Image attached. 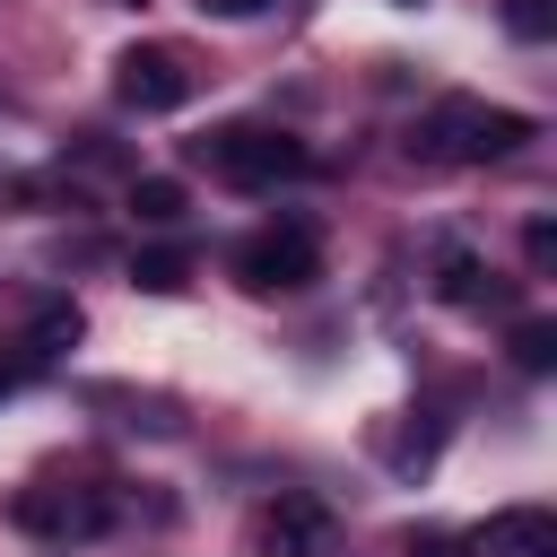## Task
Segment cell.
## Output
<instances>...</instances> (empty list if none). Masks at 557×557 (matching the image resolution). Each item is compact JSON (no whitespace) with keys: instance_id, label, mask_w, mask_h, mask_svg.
<instances>
[{"instance_id":"cell-1","label":"cell","mask_w":557,"mask_h":557,"mask_svg":"<svg viewBox=\"0 0 557 557\" xmlns=\"http://www.w3.org/2000/svg\"><path fill=\"white\" fill-rule=\"evenodd\" d=\"M522 139H531V113L487 104V96H444V104H426V122L409 131V157H426V165H496V157H513Z\"/></svg>"},{"instance_id":"cell-2","label":"cell","mask_w":557,"mask_h":557,"mask_svg":"<svg viewBox=\"0 0 557 557\" xmlns=\"http://www.w3.org/2000/svg\"><path fill=\"white\" fill-rule=\"evenodd\" d=\"M191 157L235 191H278V183L313 174V148L296 131H278V122H218L209 139H191Z\"/></svg>"},{"instance_id":"cell-3","label":"cell","mask_w":557,"mask_h":557,"mask_svg":"<svg viewBox=\"0 0 557 557\" xmlns=\"http://www.w3.org/2000/svg\"><path fill=\"white\" fill-rule=\"evenodd\" d=\"M113 96H122L131 113H183V104L200 96V70H191L183 44H131V52L113 61Z\"/></svg>"},{"instance_id":"cell-4","label":"cell","mask_w":557,"mask_h":557,"mask_svg":"<svg viewBox=\"0 0 557 557\" xmlns=\"http://www.w3.org/2000/svg\"><path fill=\"white\" fill-rule=\"evenodd\" d=\"M235 278H244L252 296H296V287H313V278H322L313 226H261V235H244V244H235Z\"/></svg>"},{"instance_id":"cell-5","label":"cell","mask_w":557,"mask_h":557,"mask_svg":"<svg viewBox=\"0 0 557 557\" xmlns=\"http://www.w3.org/2000/svg\"><path fill=\"white\" fill-rule=\"evenodd\" d=\"M252 548L261 557H339V513L305 487H278L261 513H252Z\"/></svg>"},{"instance_id":"cell-6","label":"cell","mask_w":557,"mask_h":557,"mask_svg":"<svg viewBox=\"0 0 557 557\" xmlns=\"http://www.w3.org/2000/svg\"><path fill=\"white\" fill-rule=\"evenodd\" d=\"M113 513H122L113 487H70V479L17 496V531H35V540H96V531H113Z\"/></svg>"},{"instance_id":"cell-7","label":"cell","mask_w":557,"mask_h":557,"mask_svg":"<svg viewBox=\"0 0 557 557\" xmlns=\"http://www.w3.org/2000/svg\"><path fill=\"white\" fill-rule=\"evenodd\" d=\"M461 548L470 557H557V513L548 505H496Z\"/></svg>"},{"instance_id":"cell-8","label":"cell","mask_w":557,"mask_h":557,"mask_svg":"<svg viewBox=\"0 0 557 557\" xmlns=\"http://www.w3.org/2000/svg\"><path fill=\"white\" fill-rule=\"evenodd\" d=\"M131 287H148V296H183V287H191V252H183V244L139 252V261H131Z\"/></svg>"},{"instance_id":"cell-9","label":"cell","mask_w":557,"mask_h":557,"mask_svg":"<svg viewBox=\"0 0 557 557\" xmlns=\"http://www.w3.org/2000/svg\"><path fill=\"white\" fill-rule=\"evenodd\" d=\"M435 296H444V305H487V296H496V287H487V261L444 252V261H435Z\"/></svg>"},{"instance_id":"cell-10","label":"cell","mask_w":557,"mask_h":557,"mask_svg":"<svg viewBox=\"0 0 557 557\" xmlns=\"http://www.w3.org/2000/svg\"><path fill=\"white\" fill-rule=\"evenodd\" d=\"M131 218H139V226H174V218H183V183H174V174H139V183H131Z\"/></svg>"},{"instance_id":"cell-11","label":"cell","mask_w":557,"mask_h":557,"mask_svg":"<svg viewBox=\"0 0 557 557\" xmlns=\"http://www.w3.org/2000/svg\"><path fill=\"white\" fill-rule=\"evenodd\" d=\"M435 453H444V426H435L426 409H418V426H400V435H383V461H392V470H426Z\"/></svg>"},{"instance_id":"cell-12","label":"cell","mask_w":557,"mask_h":557,"mask_svg":"<svg viewBox=\"0 0 557 557\" xmlns=\"http://www.w3.org/2000/svg\"><path fill=\"white\" fill-rule=\"evenodd\" d=\"M78 331H87V322H78V305H44V313H35V331H26V357L44 366V357H61Z\"/></svg>"},{"instance_id":"cell-13","label":"cell","mask_w":557,"mask_h":557,"mask_svg":"<svg viewBox=\"0 0 557 557\" xmlns=\"http://www.w3.org/2000/svg\"><path fill=\"white\" fill-rule=\"evenodd\" d=\"M513 366L522 374H548L557 366V322H513Z\"/></svg>"},{"instance_id":"cell-14","label":"cell","mask_w":557,"mask_h":557,"mask_svg":"<svg viewBox=\"0 0 557 557\" xmlns=\"http://www.w3.org/2000/svg\"><path fill=\"white\" fill-rule=\"evenodd\" d=\"M505 26H513L522 44H548V35H557V0H505Z\"/></svg>"},{"instance_id":"cell-15","label":"cell","mask_w":557,"mask_h":557,"mask_svg":"<svg viewBox=\"0 0 557 557\" xmlns=\"http://www.w3.org/2000/svg\"><path fill=\"white\" fill-rule=\"evenodd\" d=\"M522 252H531V270H557V226L531 218V226H522Z\"/></svg>"},{"instance_id":"cell-16","label":"cell","mask_w":557,"mask_h":557,"mask_svg":"<svg viewBox=\"0 0 557 557\" xmlns=\"http://www.w3.org/2000/svg\"><path fill=\"white\" fill-rule=\"evenodd\" d=\"M26 383H35V357H26V348H17V357H0V400H17Z\"/></svg>"},{"instance_id":"cell-17","label":"cell","mask_w":557,"mask_h":557,"mask_svg":"<svg viewBox=\"0 0 557 557\" xmlns=\"http://www.w3.org/2000/svg\"><path fill=\"white\" fill-rule=\"evenodd\" d=\"M200 9H209V17H261L270 0H200Z\"/></svg>"},{"instance_id":"cell-18","label":"cell","mask_w":557,"mask_h":557,"mask_svg":"<svg viewBox=\"0 0 557 557\" xmlns=\"http://www.w3.org/2000/svg\"><path fill=\"white\" fill-rule=\"evenodd\" d=\"M392 9H418V0H392Z\"/></svg>"}]
</instances>
